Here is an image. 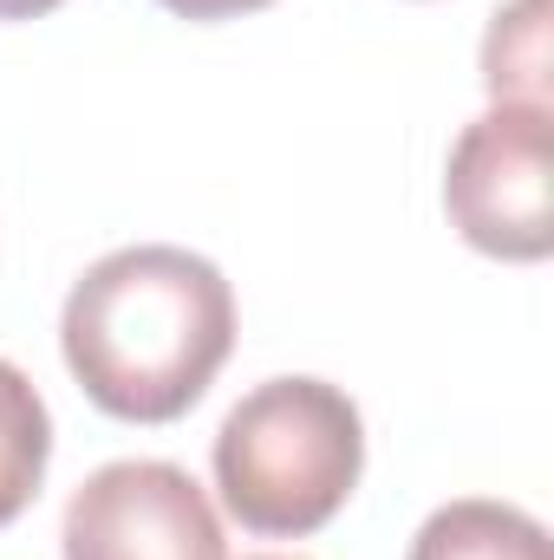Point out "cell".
<instances>
[{"mask_svg": "<svg viewBox=\"0 0 554 560\" xmlns=\"http://www.w3.org/2000/svg\"><path fill=\"white\" fill-rule=\"evenodd\" d=\"M59 352L79 392L125 423L183 418L235 352V293L216 261L138 242L72 280Z\"/></svg>", "mask_w": 554, "mask_h": 560, "instance_id": "obj_1", "label": "cell"}, {"mask_svg": "<svg viewBox=\"0 0 554 560\" xmlns=\"http://www.w3.org/2000/svg\"><path fill=\"white\" fill-rule=\"evenodd\" d=\"M366 469L359 405L326 378H268L216 430L222 509L268 541L326 528Z\"/></svg>", "mask_w": 554, "mask_h": 560, "instance_id": "obj_2", "label": "cell"}, {"mask_svg": "<svg viewBox=\"0 0 554 560\" xmlns=\"http://www.w3.org/2000/svg\"><path fill=\"white\" fill-rule=\"evenodd\" d=\"M170 7L176 20H242V13H262L268 0H157Z\"/></svg>", "mask_w": 554, "mask_h": 560, "instance_id": "obj_8", "label": "cell"}, {"mask_svg": "<svg viewBox=\"0 0 554 560\" xmlns=\"http://www.w3.org/2000/svg\"><path fill=\"white\" fill-rule=\"evenodd\" d=\"M46 463H53L46 398L33 392V378L20 365L0 359V528L26 515V502L46 482Z\"/></svg>", "mask_w": 554, "mask_h": 560, "instance_id": "obj_6", "label": "cell"}, {"mask_svg": "<svg viewBox=\"0 0 554 560\" xmlns=\"http://www.w3.org/2000/svg\"><path fill=\"white\" fill-rule=\"evenodd\" d=\"M59 0H0V20H39V13H53Z\"/></svg>", "mask_w": 554, "mask_h": 560, "instance_id": "obj_9", "label": "cell"}, {"mask_svg": "<svg viewBox=\"0 0 554 560\" xmlns=\"http://www.w3.org/2000/svg\"><path fill=\"white\" fill-rule=\"evenodd\" d=\"M483 85H489V98H509V105H549L542 0H516L509 13H496V26L483 39Z\"/></svg>", "mask_w": 554, "mask_h": 560, "instance_id": "obj_7", "label": "cell"}, {"mask_svg": "<svg viewBox=\"0 0 554 560\" xmlns=\"http://www.w3.org/2000/svg\"><path fill=\"white\" fill-rule=\"evenodd\" d=\"M443 209L457 235L496 261H549L554 196H549V105L496 98L443 163Z\"/></svg>", "mask_w": 554, "mask_h": 560, "instance_id": "obj_3", "label": "cell"}, {"mask_svg": "<svg viewBox=\"0 0 554 560\" xmlns=\"http://www.w3.org/2000/svg\"><path fill=\"white\" fill-rule=\"evenodd\" d=\"M59 548L66 560H229L203 482L157 456L92 469L66 502Z\"/></svg>", "mask_w": 554, "mask_h": 560, "instance_id": "obj_4", "label": "cell"}, {"mask_svg": "<svg viewBox=\"0 0 554 560\" xmlns=\"http://www.w3.org/2000/svg\"><path fill=\"white\" fill-rule=\"evenodd\" d=\"M249 560H293V555H249Z\"/></svg>", "mask_w": 554, "mask_h": 560, "instance_id": "obj_10", "label": "cell"}, {"mask_svg": "<svg viewBox=\"0 0 554 560\" xmlns=\"http://www.w3.org/2000/svg\"><path fill=\"white\" fill-rule=\"evenodd\" d=\"M405 560H554V555H549V528L529 509L463 495V502H443L417 528Z\"/></svg>", "mask_w": 554, "mask_h": 560, "instance_id": "obj_5", "label": "cell"}]
</instances>
